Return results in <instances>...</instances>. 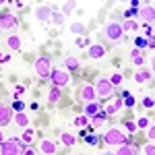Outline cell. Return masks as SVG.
I'll use <instances>...</instances> for the list:
<instances>
[{
	"instance_id": "cell-22",
	"label": "cell",
	"mask_w": 155,
	"mask_h": 155,
	"mask_svg": "<svg viewBox=\"0 0 155 155\" xmlns=\"http://www.w3.org/2000/svg\"><path fill=\"white\" fill-rule=\"evenodd\" d=\"M130 56H132V62H134L137 66H143V64H145V58L141 56V50H137V48H134V50L130 52Z\"/></svg>"
},
{
	"instance_id": "cell-45",
	"label": "cell",
	"mask_w": 155,
	"mask_h": 155,
	"mask_svg": "<svg viewBox=\"0 0 155 155\" xmlns=\"http://www.w3.org/2000/svg\"><path fill=\"white\" fill-rule=\"evenodd\" d=\"M0 143H4V134H2V128H0Z\"/></svg>"
},
{
	"instance_id": "cell-29",
	"label": "cell",
	"mask_w": 155,
	"mask_h": 155,
	"mask_svg": "<svg viewBox=\"0 0 155 155\" xmlns=\"http://www.w3.org/2000/svg\"><path fill=\"white\" fill-rule=\"evenodd\" d=\"M11 106H12V112H15V114H19V112H23L25 104H23V101H21V99H15V101H12Z\"/></svg>"
},
{
	"instance_id": "cell-36",
	"label": "cell",
	"mask_w": 155,
	"mask_h": 155,
	"mask_svg": "<svg viewBox=\"0 0 155 155\" xmlns=\"http://www.w3.org/2000/svg\"><path fill=\"white\" fill-rule=\"evenodd\" d=\"M8 60H11V52H0V64L8 62Z\"/></svg>"
},
{
	"instance_id": "cell-30",
	"label": "cell",
	"mask_w": 155,
	"mask_h": 155,
	"mask_svg": "<svg viewBox=\"0 0 155 155\" xmlns=\"http://www.w3.org/2000/svg\"><path fill=\"white\" fill-rule=\"evenodd\" d=\"M21 141H23L25 145H29L31 141H33V130H31V128H27V130H25V134L21 137Z\"/></svg>"
},
{
	"instance_id": "cell-16",
	"label": "cell",
	"mask_w": 155,
	"mask_h": 155,
	"mask_svg": "<svg viewBox=\"0 0 155 155\" xmlns=\"http://www.w3.org/2000/svg\"><path fill=\"white\" fill-rule=\"evenodd\" d=\"M97 112H99V104L97 101H89L87 106H85V110H83V114L89 118V116H95Z\"/></svg>"
},
{
	"instance_id": "cell-20",
	"label": "cell",
	"mask_w": 155,
	"mask_h": 155,
	"mask_svg": "<svg viewBox=\"0 0 155 155\" xmlns=\"http://www.w3.org/2000/svg\"><path fill=\"white\" fill-rule=\"evenodd\" d=\"M6 46L11 50H21V39H19V35H8L6 37Z\"/></svg>"
},
{
	"instance_id": "cell-13",
	"label": "cell",
	"mask_w": 155,
	"mask_h": 155,
	"mask_svg": "<svg viewBox=\"0 0 155 155\" xmlns=\"http://www.w3.org/2000/svg\"><path fill=\"white\" fill-rule=\"evenodd\" d=\"M39 151L44 155H54L56 153V143H54L52 139H44V141L39 143Z\"/></svg>"
},
{
	"instance_id": "cell-8",
	"label": "cell",
	"mask_w": 155,
	"mask_h": 155,
	"mask_svg": "<svg viewBox=\"0 0 155 155\" xmlns=\"http://www.w3.org/2000/svg\"><path fill=\"white\" fill-rule=\"evenodd\" d=\"M17 25H19V21H17L15 15H2V17H0V29H2V31H11Z\"/></svg>"
},
{
	"instance_id": "cell-5",
	"label": "cell",
	"mask_w": 155,
	"mask_h": 155,
	"mask_svg": "<svg viewBox=\"0 0 155 155\" xmlns=\"http://www.w3.org/2000/svg\"><path fill=\"white\" fill-rule=\"evenodd\" d=\"M33 68H35L37 77H50V72H52V60H50V56H39L35 60V64H33Z\"/></svg>"
},
{
	"instance_id": "cell-14",
	"label": "cell",
	"mask_w": 155,
	"mask_h": 155,
	"mask_svg": "<svg viewBox=\"0 0 155 155\" xmlns=\"http://www.w3.org/2000/svg\"><path fill=\"white\" fill-rule=\"evenodd\" d=\"M116 155H139V147L134 143H126V145H122V147H118Z\"/></svg>"
},
{
	"instance_id": "cell-43",
	"label": "cell",
	"mask_w": 155,
	"mask_h": 155,
	"mask_svg": "<svg viewBox=\"0 0 155 155\" xmlns=\"http://www.w3.org/2000/svg\"><path fill=\"white\" fill-rule=\"evenodd\" d=\"M149 139H155V126L153 124L149 126Z\"/></svg>"
},
{
	"instance_id": "cell-7",
	"label": "cell",
	"mask_w": 155,
	"mask_h": 155,
	"mask_svg": "<svg viewBox=\"0 0 155 155\" xmlns=\"http://www.w3.org/2000/svg\"><path fill=\"white\" fill-rule=\"evenodd\" d=\"M77 99H79V101H85V104H89V101H97L95 87H93V85H83V87L77 91Z\"/></svg>"
},
{
	"instance_id": "cell-25",
	"label": "cell",
	"mask_w": 155,
	"mask_h": 155,
	"mask_svg": "<svg viewBox=\"0 0 155 155\" xmlns=\"http://www.w3.org/2000/svg\"><path fill=\"white\" fill-rule=\"evenodd\" d=\"M120 27H122V31H124V33H126V31H132V29H137V27H139V25L134 23V21H130V19H126V21H124V23H120Z\"/></svg>"
},
{
	"instance_id": "cell-26",
	"label": "cell",
	"mask_w": 155,
	"mask_h": 155,
	"mask_svg": "<svg viewBox=\"0 0 155 155\" xmlns=\"http://www.w3.org/2000/svg\"><path fill=\"white\" fill-rule=\"evenodd\" d=\"M72 11H74V2H64L62 4V17H68Z\"/></svg>"
},
{
	"instance_id": "cell-21",
	"label": "cell",
	"mask_w": 155,
	"mask_h": 155,
	"mask_svg": "<svg viewBox=\"0 0 155 155\" xmlns=\"http://www.w3.org/2000/svg\"><path fill=\"white\" fill-rule=\"evenodd\" d=\"M60 141H62L64 147H72V145L77 143V137H74V134H68V132H64V134L60 137Z\"/></svg>"
},
{
	"instance_id": "cell-1",
	"label": "cell",
	"mask_w": 155,
	"mask_h": 155,
	"mask_svg": "<svg viewBox=\"0 0 155 155\" xmlns=\"http://www.w3.org/2000/svg\"><path fill=\"white\" fill-rule=\"evenodd\" d=\"M104 143L110 145V147H122V145L128 143V137L124 134V130H120V128H110L104 134Z\"/></svg>"
},
{
	"instance_id": "cell-34",
	"label": "cell",
	"mask_w": 155,
	"mask_h": 155,
	"mask_svg": "<svg viewBox=\"0 0 155 155\" xmlns=\"http://www.w3.org/2000/svg\"><path fill=\"white\" fill-rule=\"evenodd\" d=\"M124 128L128 132H137V122H132V120H126L124 122Z\"/></svg>"
},
{
	"instance_id": "cell-15",
	"label": "cell",
	"mask_w": 155,
	"mask_h": 155,
	"mask_svg": "<svg viewBox=\"0 0 155 155\" xmlns=\"http://www.w3.org/2000/svg\"><path fill=\"white\" fill-rule=\"evenodd\" d=\"M35 17L41 21V23H46V21L52 19V8H50V6H39V8L35 11Z\"/></svg>"
},
{
	"instance_id": "cell-10",
	"label": "cell",
	"mask_w": 155,
	"mask_h": 155,
	"mask_svg": "<svg viewBox=\"0 0 155 155\" xmlns=\"http://www.w3.org/2000/svg\"><path fill=\"white\" fill-rule=\"evenodd\" d=\"M139 17H141V21H143L145 25H151L155 19V8L153 6H143L141 11H139Z\"/></svg>"
},
{
	"instance_id": "cell-4",
	"label": "cell",
	"mask_w": 155,
	"mask_h": 155,
	"mask_svg": "<svg viewBox=\"0 0 155 155\" xmlns=\"http://www.w3.org/2000/svg\"><path fill=\"white\" fill-rule=\"evenodd\" d=\"M50 81L54 87H64V85L71 83V77H68V72L64 71V68H52L50 72Z\"/></svg>"
},
{
	"instance_id": "cell-42",
	"label": "cell",
	"mask_w": 155,
	"mask_h": 155,
	"mask_svg": "<svg viewBox=\"0 0 155 155\" xmlns=\"http://www.w3.org/2000/svg\"><path fill=\"white\" fill-rule=\"evenodd\" d=\"M87 143L89 145H97V137L95 134H89V137H87Z\"/></svg>"
},
{
	"instance_id": "cell-23",
	"label": "cell",
	"mask_w": 155,
	"mask_h": 155,
	"mask_svg": "<svg viewBox=\"0 0 155 155\" xmlns=\"http://www.w3.org/2000/svg\"><path fill=\"white\" fill-rule=\"evenodd\" d=\"M15 122H17L19 126H23V128H29V118H27V114H23V112H19V114H17Z\"/></svg>"
},
{
	"instance_id": "cell-41",
	"label": "cell",
	"mask_w": 155,
	"mask_h": 155,
	"mask_svg": "<svg viewBox=\"0 0 155 155\" xmlns=\"http://www.w3.org/2000/svg\"><path fill=\"white\" fill-rule=\"evenodd\" d=\"M143 107H149V110H151V107H153V97H145L143 99Z\"/></svg>"
},
{
	"instance_id": "cell-31",
	"label": "cell",
	"mask_w": 155,
	"mask_h": 155,
	"mask_svg": "<svg viewBox=\"0 0 155 155\" xmlns=\"http://www.w3.org/2000/svg\"><path fill=\"white\" fill-rule=\"evenodd\" d=\"M143 153L145 155H155V145H153V141H149V143L143 147Z\"/></svg>"
},
{
	"instance_id": "cell-2",
	"label": "cell",
	"mask_w": 155,
	"mask_h": 155,
	"mask_svg": "<svg viewBox=\"0 0 155 155\" xmlns=\"http://www.w3.org/2000/svg\"><path fill=\"white\" fill-rule=\"evenodd\" d=\"M104 35H106L112 44H122V41H124V31H122L120 23H116V21L106 23V27H104Z\"/></svg>"
},
{
	"instance_id": "cell-28",
	"label": "cell",
	"mask_w": 155,
	"mask_h": 155,
	"mask_svg": "<svg viewBox=\"0 0 155 155\" xmlns=\"http://www.w3.org/2000/svg\"><path fill=\"white\" fill-rule=\"evenodd\" d=\"M71 31H72V33H77V35H81V33H85V25L83 23H72L71 25Z\"/></svg>"
},
{
	"instance_id": "cell-17",
	"label": "cell",
	"mask_w": 155,
	"mask_h": 155,
	"mask_svg": "<svg viewBox=\"0 0 155 155\" xmlns=\"http://www.w3.org/2000/svg\"><path fill=\"white\" fill-rule=\"evenodd\" d=\"M60 97H62L60 87H52L50 93H48V104H56V101H60Z\"/></svg>"
},
{
	"instance_id": "cell-40",
	"label": "cell",
	"mask_w": 155,
	"mask_h": 155,
	"mask_svg": "<svg viewBox=\"0 0 155 155\" xmlns=\"http://www.w3.org/2000/svg\"><path fill=\"white\" fill-rule=\"evenodd\" d=\"M147 46V37H137V50Z\"/></svg>"
},
{
	"instance_id": "cell-11",
	"label": "cell",
	"mask_w": 155,
	"mask_h": 155,
	"mask_svg": "<svg viewBox=\"0 0 155 155\" xmlns=\"http://www.w3.org/2000/svg\"><path fill=\"white\" fill-rule=\"evenodd\" d=\"M122 106H124V99H122V97H116V99H112V101L106 106V110H104V112H106V116H114V114H116Z\"/></svg>"
},
{
	"instance_id": "cell-3",
	"label": "cell",
	"mask_w": 155,
	"mask_h": 155,
	"mask_svg": "<svg viewBox=\"0 0 155 155\" xmlns=\"http://www.w3.org/2000/svg\"><path fill=\"white\" fill-rule=\"evenodd\" d=\"M23 153H25V143L17 141V137L0 145V155H23Z\"/></svg>"
},
{
	"instance_id": "cell-39",
	"label": "cell",
	"mask_w": 155,
	"mask_h": 155,
	"mask_svg": "<svg viewBox=\"0 0 155 155\" xmlns=\"http://www.w3.org/2000/svg\"><path fill=\"white\" fill-rule=\"evenodd\" d=\"M77 46H79V48H89V41H87L85 37H79V39H77Z\"/></svg>"
},
{
	"instance_id": "cell-12",
	"label": "cell",
	"mask_w": 155,
	"mask_h": 155,
	"mask_svg": "<svg viewBox=\"0 0 155 155\" xmlns=\"http://www.w3.org/2000/svg\"><path fill=\"white\" fill-rule=\"evenodd\" d=\"M89 58L91 60H99V58H104L106 56V48L101 46V44H93V46H89Z\"/></svg>"
},
{
	"instance_id": "cell-6",
	"label": "cell",
	"mask_w": 155,
	"mask_h": 155,
	"mask_svg": "<svg viewBox=\"0 0 155 155\" xmlns=\"http://www.w3.org/2000/svg\"><path fill=\"white\" fill-rule=\"evenodd\" d=\"M112 93H114L112 83H110L107 79H97V83H95V95L99 97V99H106V97H112Z\"/></svg>"
},
{
	"instance_id": "cell-37",
	"label": "cell",
	"mask_w": 155,
	"mask_h": 155,
	"mask_svg": "<svg viewBox=\"0 0 155 155\" xmlns=\"http://www.w3.org/2000/svg\"><path fill=\"white\" fill-rule=\"evenodd\" d=\"M132 106H134V97H130V95L124 97V106L122 107H132Z\"/></svg>"
},
{
	"instance_id": "cell-18",
	"label": "cell",
	"mask_w": 155,
	"mask_h": 155,
	"mask_svg": "<svg viewBox=\"0 0 155 155\" xmlns=\"http://www.w3.org/2000/svg\"><path fill=\"white\" fill-rule=\"evenodd\" d=\"M149 79H151V72L145 71V68H141L139 72H134V81H137V83H147Z\"/></svg>"
},
{
	"instance_id": "cell-44",
	"label": "cell",
	"mask_w": 155,
	"mask_h": 155,
	"mask_svg": "<svg viewBox=\"0 0 155 155\" xmlns=\"http://www.w3.org/2000/svg\"><path fill=\"white\" fill-rule=\"evenodd\" d=\"M23 155H35V151H33V149H25Z\"/></svg>"
},
{
	"instance_id": "cell-24",
	"label": "cell",
	"mask_w": 155,
	"mask_h": 155,
	"mask_svg": "<svg viewBox=\"0 0 155 155\" xmlns=\"http://www.w3.org/2000/svg\"><path fill=\"white\" fill-rule=\"evenodd\" d=\"M87 122H89V118H87V116H77V118L72 120V124H74V126H77V128H85V126H87Z\"/></svg>"
},
{
	"instance_id": "cell-19",
	"label": "cell",
	"mask_w": 155,
	"mask_h": 155,
	"mask_svg": "<svg viewBox=\"0 0 155 155\" xmlns=\"http://www.w3.org/2000/svg\"><path fill=\"white\" fill-rule=\"evenodd\" d=\"M64 66H66V71H77L81 64H79V60L74 58V56H66L64 58Z\"/></svg>"
},
{
	"instance_id": "cell-27",
	"label": "cell",
	"mask_w": 155,
	"mask_h": 155,
	"mask_svg": "<svg viewBox=\"0 0 155 155\" xmlns=\"http://www.w3.org/2000/svg\"><path fill=\"white\" fill-rule=\"evenodd\" d=\"M107 81L112 83V87H116V85H120V83H122V81H124V77H122L120 72H114V74H112V77H110Z\"/></svg>"
},
{
	"instance_id": "cell-38",
	"label": "cell",
	"mask_w": 155,
	"mask_h": 155,
	"mask_svg": "<svg viewBox=\"0 0 155 155\" xmlns=\"http://www.w3.org/2000/svg\"><path fill=\"white\" fill-rule=\"evenodd\" d=\"M137 15H139V11H137V8H128V11H126V19H130V21H132Z\"/></svg>"
},
{
	"instance_id": "cell-35",
	"label": "cell",
	"mask_w": 155,
	"mask_h": 155,
	"mask_svg": "<svg viewBox=\"0 0 155 155\" xmlns=\"http://www.w3.org/2000/svg\"><path fill=\"white\" fill-rule=\"evenodd\" d=\"M151 122H149V118H141L139 122H137V128H147Z\"/></svg>"
},
{
	"instance_id": "cell-46",
	"label": "cell",
	"mask_w": 155,
	"mask_h": 155,
	"mask_svg": "<svg viewBox=\"0 0 155 155\" xmlns=\"http://www.w3.org/2000/svg\"><path fill=\"white\" fill-rule=\"evenodd\" d=\"M101 155H112V153H101Z\"/></svg>"
},
{
	"instance_id": "cell-33",
	"label": "cell",
	"mask_w": 155,
	"mask_h": 155,
	"mask_svg": "<svg viewBox=\"0 0 155 155\" xmlns=\"http://www.w3.org/2000/svg\"><path fill=\"white\" fill-rule=\"evenodd\" d=\"M23 93H25V87H23V85H17V87L12 89V95H15V99H19Z\"/></svg>"
},
{
	"instance_id": "cell-32",
	"label": "cell",
	"mask_w": 155,
	"mask_h": 155,
	"mask_svg": "<svg viewBox=\"0 0 155 155\" xmlns=\"http://www.w3.org/2000/svg\"><path fill=\"white\" fill-rule=\"evenodd\" d=\"M52 23H56V25H62V23H64L62 12H52Z\"/></svg>"
},
{
	"instance_id": "cell-9",
	"label": "cell",
	"mask_w": 155,
	"mask_h": 155,
	"mask_svg": "<svg viewBox=\"0 0 155 155\" xmlns=\"http://www.w3.org/2000/svg\"><path fill=\"white\" fill-rule=\"evenodd\" d=\"M12 122V110L8 106H2L0 104V128L2 126H8Z\"/></svg>"
}]
</instances>
